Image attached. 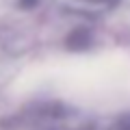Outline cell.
<instances>
[{"instance_id":"cell-1","label":"cell","mask_w":130,"mask_h":130,"mask_svg":"<svg viewBox=\"0 0 130 130\" xmlns=\"http://www.w3.org/2000/svg\"><path fill=\"white\" fill-rule=\"evenodd\" d=\"M20 2H22V7H35L39 0H20Z\"/></svg>"}]
</instances>
